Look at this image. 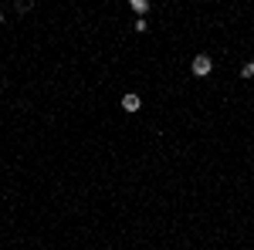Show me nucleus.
I'll return each instance as SVG.
<instances>
[{"mask_svg": "<svg viewBox=\"0 0 254 250\" xmlns=\"http://www.w3.org/2000/svg\"><path fill=\"white\" fill-rule=\"evenodd\" d=\"M0 24H3V14H0Z\"/></svg>", "mask_w": 254, "mask_h": 250, "instance_id": "39448f33", "label": "nucleus"}, {"mask_svg": "<svg viewBox=\"0 0 254 250\" xmlns=\"http://www.w3.org/2000/svg\"><path fill=\"white\" fill-rule=\"evenodd\" d=\"M132 10H136L139 17H146V14H149V0H132Z\"/></svg>", "mask_w": 254, "mask_h": 250, "instance_id": "7ed1b4c3", "label": "nucleus"}, {"mask_svg": "<svg viewBox=\"0 0 254 250\" xmlns=\"http://www.w3.org/2000/svg\"><path fill=\"white\" fill-rule=\"evenodd\" d=\"M190 71L196 74V78H207V74L214 71V58H210V54H196V58L190 61Z\"/></svg>", "mask_w": 254, "mask_h": 250, "instance_id": "f257e3e1", "label": "nucleus"}, {"mask_svg": "<svg viewBox=\"0 0 254 250\" xmlns=\"http://www.w3.org/2000/svg\"><path fill=\"white\" fill-rule=\"evenodd\" d=\"M139 108H142V98H139L136 91H129L126 98H122V112H129V115H136Z\"/></svg>", "mask_w": 254, "mask_h": 250, "instance_id": "f03ea898", "label": "nucleus"}, {"mask_svg": "<svg viewBox=\"0 0 254 250\" xmlns=\"http://www.w3.org/2000/svg\"><path fill=\"white\" fill-rule=\"evenodd\" d=\"M241 78H254V61H244V64H241Z\"/></svg>", "mask_w": 254, "mask_h": 250, "instance_id": "20e7f679", "label": "nucleus"}]
</instances>
